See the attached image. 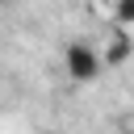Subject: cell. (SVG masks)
I'll list each match as a JSON object with an SVG mask.
<instances>
[{
    "mask_svg": "<svg viewBox=\"0 0 134 134\" xmlns=\"http://www.w3.org/2000/svg\"><path fill=\"white\" fill-rule=\"evenodd\" d=\"M63 67H67V80H75V84H92L105 71L96 46H88V42H67L63 46Z\"/></svg>",
    "mask_w": 134,
    "mask_h": 134,
    "instance_id": "1",
    "label": "cell"
},
{
    "mask_svg": "<svg viewBox=\"0 0 134 134\" xmlns=\"http://www.w3.org/2000/svg\"><path fill=\"white\" fill-rule=\"evenodd\" d=\"M96 54H100V67H121L130 59V34H113V42L105 50H96Z\"/></svg>",
    "mask_w": 134,
    "mask_h": 134,
    "instance_id": "2",
    "label": "cell"
},
{
    "mask_svg": "<svg viewBox=\"0 0 134 134\" xmlns=\"http://www.w3.org/2000/svg\"><path fill=\"white\" fill-rule=\"evenodd\" d=\"M113 17H117L121 25H130V21H134V4H117V8H113Z\"/></svg>",
    "mask_w": 134,
    "mask_h": 134,
    "instance_id": "3",
    "label": "cell"
}]
</instances>
